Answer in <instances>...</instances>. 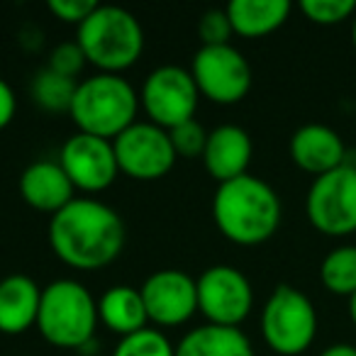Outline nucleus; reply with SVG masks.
Wrapping results in <instances>:
<instances>
[{"mask_svg": "<svg viewBox=\"0 0 356 356\" xmlns=\"http://www.w3.org/2000/svg\"><path fill=\"white\" fill-rule=\"evenodd\" d=\"M261 337L278 356H300L317 337V310L302 291L276 286L261 310Z\"/></svg>", "mask_w": 356, "mask_h": 356, "instance_id": "nucleus-6", "label": "nucleus"}, {"mask_svg": "<svg viewBox=\"0 0 356 356\" xmlns=\"http://www.w3.org/2000/svg\"><path fill=\"white\" fill-rule=\"evenodd\" d=\"M198 286V312L208 325L239 327L254 307V288L239 268L218 264L195 278Z\"/></svg>", "mask_w": 356, "mask_h": 356, "instance_id": "nucleus-10", "label": "nucleus"}, {"mask_svg": "<svg viewBox=\"0 0 356 356\" xmlns=\"http://www.w3.org/2000/svg\"><path fill=\"white\" fill-rule=\"evenodd\" d=\"M171 147L176 156L181 159H203L205 144H208V129L198 122V120H188V122L178 124L173 129H166Z\"/></svg>", "mask_w": 356, "mask_h": 356, "instance_id": "nucleus-25", "label": "nucleus"}, {"mask_svg": "<svg viewBox=\"0 0 356 356\" xmlns=\"http://www.w3.org/2000/svg\"><path fill=\"white\" fill-rule=\"evenodd\" d=\"M42 288L25 273H13L0 281V332L22 334L37 325Z\"/></svg>", "mask_w": 356, "mask_h": 356, "instance_id": "nucleus-17", "label": "nucleus"}, {"mask_svg": "<svg viewBox=\"0 0 356 356\" xmlns=\"http://www.w3.org/2000/svg\"><path fill=\"white\" fill-rule=\"evenodd\" d=\"M349 317H351V322H354V327H356V293L349 298Z\"/></svg>", "mask_w": 356, "mask_h": 356, "instance_id": "nucleus-31", "label": "nucleus"}, {"mask_svg": "<svg viewBox=\"0 0 356 356\" xmlns=\"http://www.w3.org/2000/svg\"><path fill=\"white\" fill-rule=\"evenodd\" d=\"M139 93L118 74H95L81 81L71 103V120L79 132L115 139L137 122Z\"/></svg>", "mask_w": 356, "mask_h": 356, "instance_id": "nucleus-3", "label": "nucleus"}, {"mask_svg": "<svg viewBox=\"0 0 356 356\" xmlns=\"http://www.w3.org/2000/svg\"><path fill=\"white\" fill-rule=\"evenodd\" d=\"M86 64H88V61H86L79 42H64V44H59L54 51H51L47 69H51V71H56V74L66 76V79L76 81V76L83 71Z\"/></svg>", "mask_w": 356, "mask_h": 356, "instance_id": "nucleus-27", "label": "nucleus"}, {"mask_svg": "<svg viewBox=\"0 0 356 356\" xmlns=\"http://www.w3.org/2000/svg\"><path fill=\"white\" fill-rule=\"evenodd\" d=\"M254 156L252 137L239 124H220L208 134L203 152V166L218 184H227L247 176Z\"/></svg>", "mask_w": 356, "mask_h": 356, "instance_id": "nucleus-14", "label": "nucleus"}, {"mask_svg": "<svg viewBox=\"0 0 356 356\" xmlns=\"http://www.w3.org/2000/svg\"><path fill=\"white\" fill-rule=\"evenodd\" d=\"M76 42L86 61L100 74H122L134 66L144 51V30L129 10L118 6H98L81 27Z\"/></svg>", "mask_w": 356, "mask_h": 356, "instance_id": "nucleus-4", "label": "nucleus"}, {"mask_svg": "<svg viewBox=\"0 0 356 356\" xmlns=\"http://www.w3.org/2000/svg\"><path fill=\"white\" fill-rule=\"evenodd\" d=\"M59 163L74 188L83 193H103L120 176L113 142L83 132H76L74 137L66 139Z\"/></svg>", "mask_w": 356, "mask_h": 356, "instance_id": "nucleus-12", "label": "nucleus"}, {"mask_svg": "<svg viewBox=\"0 0 356 356\" xmlns=\"http://www.w3.org/2000/svg\"><path fill=\"white\" fill-rule=\"evenodd\" d=\"M320 356H356V346L339 341V344H332V346H327V349H322Z\"/></svg>", "mask_w": 356, "mask_h": 356, "instance_id": "nucleus-30", "label": "nucleus"}, {"mask_svg": "<svg viewBox=\"0 0 356 356\" xmlns=\"http://www.w3.org/2000/svg\"><path fill=\"white\" fill-rule=\"evenodd\" d=\"M198 35L203 47H222L229 44L232 40V25H229V17L225 10H208L200 17L198 25Z\"/></svg>", "mask_w": 356, "mask_h": 356, "instance_id": "nucleus-26", "label": "nucleus"}, {"mask_svg": "<svg viewBox=\"0 0 356 356\" xmlns=\"http://www.w3.org/2000/svg\"><path fill=\"white\" fill-rule=\"evenodd\" d=\"M191 76L198 86L200 98L218 105H234L252 90V66L232 44L200 47L191 64Z\"/></svg>", "mask_w": 356, "mask_h": 356, "instance_id": "nucleus-9", "label": "nucleus"}, {"mask_svg": "<svg viewBox=\"0 0 356 356\" xmlns=\"http://www.w3.org/2000/svg\"><path fill=\"white\" fill-rule=\"evenodd\" d=\"M74 184L69 181L59 161L42 159V161L30 163L20 176V195L30 208L40 213L56 215L74 200Z\"/></svg>", "mask_w": 356, "mask_h": 356, "instance_id": "nucleus-16", "label": "nucleus"}, {"mask_svg": "<svg viewBox=\"0 0 356 356\" xmlns=\"http://www.w3.org/2000/svg\"><path fill=\"white\" fill-rule=\"evenodd\" d=\"M225 13L234 35L261 40L286 25L291 15V3L288 0H232Z\"/></svg>", "mask_w": 356, "mask_h": 356, "instance_id": "nucleus-18", "label": "nucleus"}, {"mask_svg": "<svg viewBox=\"0 0 356 356\" xmlns=\"http://www.w3.org/2000/svg\"><path fill=\"white\" fill-rule=\"evenodd\" d=\"M49 13L54 17H59L66 25L81 27L90 17V13L98 8L95 0H49Z\"/></svg>", "mask_w": 356, "mask_h": 356, "instance_id": "nucleus-28", "label": "nucleus"}, {"mask_svg": "<svg viewBox=\"0 0 356 356\" xmlns=\"http://www.w3.org/2000/svg\"><path fill=\"white\" fill-rule=\"evenodd\" d=\"M283 205L278 193L261 178L239 176L220 184L213 198V220L220 234L239 247H259L281 227Z\"/></svg>", "mask_w": 356, "mask_h": 356, "instance_id": "nucleus-2", "label": "nucleus"}, {"mask_svg": "<svg viewBox=\"0 0 356 356\" xmlns=\"http://www.w3.org/2000/svg\"><path fill=\"white\" fill-rule=\"evenodd\" d=\"M113 356H176V346L166 339L163 332L147 327L142 332L122 337Z\"/></svg>", "mask_w": 356, "mask_h": 356, "instance_id": "nucleus-23", "label": "nucleus"}, {"mask_svg": "<svg viewBox=\"0 0 356 356\" xmlns=\"http://www.w3.org/2000/svg\"><path fill=\"white\" fill-rule=\"evenodd\" d=\"M320 281L332 296L351 298L356 293V244L334 247L320 264Z\"/></svg>", "mask_w": 356, "mask_h": 356, "instance_id": "nucleus-21", "label": "nucleus"}, {"mask_svg": "<svg viewBox=\"0 0 356 356\" xmlns=\"http://www.w3.org/2000/svg\"><path fill=\"white\" fill-rule=\"evenodd\" d=\"M300 13L320 27L341 25L344 20L356 15V3L354 0H302Z\"/></svg>", "mask_w": 356, "mask_h": 356, "instance_id": "nucleus-24", "label": "nucleus"}, {"mask_svg": "<svg viewBox=\"0 0 356 356\" xmlns=\"http://www.w3.org/2000/svg\"><path fill=\"white\" fill-rule=\"evenodd\" d=\"M351 44L356 49V15H354V22H351Z\"/></svg>", "mask_w": 356, "mask_h": 356, "instance_id": "nucleus-32", "label": "nucleus"}, {"mask_svg": "<svg viewBox=\"0 0 356 356\" xmlns=\"http://www.w3.org/2000/svg\"><path fill=\"white\" fill-rule=\"evenodd\" d=\"M76 88L79 83L74 79H66L51 69H42L32 81V98L47 113H71Z\"/></svg>", "mask_w": 356, "mask_h": 356, "instance_id": "nucleus-22", "label": "nucleus"}, {"mask_svg": "<svg viewBox=\"0 0 356 356\" xmlns=\"http://www.w3.org/2000/svg\"><path fill=\"white\" fill-rule=\"evenodd\" d=\"M98 320L120 337H129L134 332L147 330L149 317L142 291L132 286L108 288L98 300Z\"/></svg>", "mask_w": 356, "mask_h": 356, "instance_id": "nucleus-19", "label": "nucleus"}, {"mask_svg": "<svg viewBox=\"0 0 356 356\" xmlns=\"http://www.w3.org/2000/svg\"><path fill=\"white\" fill-rule=\"evenodd\" d=\"M120 173L134 181H159L176 163L168 132L152 122H134L113 142Z\"/></svg>", "mask_w": 356, "mask_h": 356, "instance_id": "nucleus-11", "label": "nucleus"}, {"mask_svg": "<svg viewBox=\"0 0 356 356\" xmlns=\"http://www.w3.org/2000/svg\"><path fill=\"white\" fill-rule=\"evenodd\" d=\"M149 322L156 327H178L198 312L195 278L178 268H163L144 281L139 288Z\"/></svg>", "mask_w": 356, "mask_h": 356, "instance_id": "nucleus-13", "label": "nucleus"}, {"mask_svg": "<svg viewBox=\"0 0 356 356\" xmlns=\"http://www.w3.org/2000/svg\"><path fill=\"white\" fill-rule=\"evenodd\" d=\"M305 215L312 227L327 237H349L356 232V163L346 161L312 181Z\"/></svg>", "mask_w": 356, "mask_h": 356, "instance_id": "nucleus-7", "label": "nucleus"}, {"mask_svg": "<svg viewBox=\"0 0 356 356\" xmlns=\"http://www.w3.org/2000/svg\"><path fill=\"white\" fill-rule=\"evenodd\" d=\"M124 222L110 205L74 198L49 220L51 252L71 268L95 271L113 264L124 249Z\"/></svg>", "mask_w": 356, "mask_h": 356, "instance_id": "nucleus-1", "label": "nucleus"}, {"mask_svg": "<svg viewBox=\"0 0 356 356\" xmlns=\"http://www.w3.org/2000/svg\"><path fill=\"white\" fill-rule=\"evenodd\" d=\"M176 356H254V346L239 327L203 325L178 341Z\"/></svg>", "mask_w": 356, "mask_h": 356, "instance_id": "nucleus-20", "label": "nucleus"}, {"mask_svg": "<svg viewBox=\"0 0 356 356\" xmlns=\"http://www.w3.org/2000/svg\"><path fill=\"white\" fill-rule=\"evenodd\" d=\"M291 159L300 171L312 173V176H325V173L339 168L346 163V144L327 124H302L291 137Z\"/></svg>", "mask_w": 356, "mask_h": 356, "instance_id": "nucleus-15", "label": "nucleus"}, {"mask_svg": "<svg viewBox=\"0 0 356 356\" xmlns=\"http://www.w3.org/2000/svg\"><path fill=\"white\" fill-rule=\"evenodd\" d=\"M198 86L188 69L181 66H159L144 79L139 105L149 115V122L161 129H173L178 124L195 120L198 110Z\"/></svg>", "mask_w": 356, "mask_h": 356, "instance_id": "nucleus-8", "label": "nucleus"}, {"mask_svg": "<svg viewBox=\"0 0 356 356\" xmlns=\"http://www.w3.org/2000/svg\"><path fill=\"white\" fill-rule=\"evenodd\" d=\"M98 327V302L83 283L61 278L42 288L37 330L59 349H86Z\"/></svg>", "mask_w": 356, "mask_h": 356, "instance_id": "nucleus-5", "label": "nucleus"}, {"mask_svg": "<svg viewBox=\"0 0 356 356\" xmlns=\"http://www.w3.org/2000/svg\"><path fill=\"white\" fill-rule=\"evenodd\" d=\"M15 110H17L15 93H13V88L8 86L6 79H0V129H6L13 122Z\"/></svg>", "mask_w": 356, "mask_h": 356, "instance_id": "nucleus-29", "label": "nucleus"}]
</instances>
